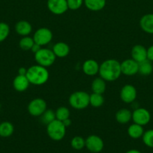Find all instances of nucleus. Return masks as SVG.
Listing matches in <instances>:
<instances>
[{
  "instance_id": "nucleus-1",
  "label": "nucleus",
  "mask_w": 153,
  "mask_h": 153,
  "mask_svg": "<svg viewBox=\"0 0 153 153\" xmlns=\"http://www.w3.org/2000/svg\"><path fill=\"white\" fill-rule=\"evenodd\" d=\"M98 73L106 82L116 81L122 74L120 63L115 59L106 60L100 65Z\"/></svg>"
},
{
  "instance_id": "nucleus-2",
  "label": "nucleus",
  "mask_w": 153,
  "mask_h": 153,
  "mask_svg": "<svg viewBox=\"0 0 153 153\" xmlns=\"http://www.w3.org/2000/svg\"><path fill=\"white\" fill-rule=\"evenodd\" d=\"M26 77L30 84L34 85H44L49 79V72L46 67L42 66L34 65L27 69Z\"/></svg>"
},
{
  "instance_id": "nucleus-3",
  "label": "nucleus",
  "mask_w": 153,
  "mask_h": 153,
  "mask_svg": "<svg viewBox=\"0 0 153 153\" xmlns=\"http://www.w3.org/2000/svg\"><path fill=\"white\" fill-rule=\"evenodd\" d=\"M46 132L52 140L58 141L62 140L65 136L66 127L62 121L56 119L46 125Z\"/></svg>"
},
{
  "instance_id": "nucleus-4",
  "label": "nucleus",
  "mask_w": 153,
  "mask_h": 153,
  "mask_svg": "<svg viewBox=\"0 0 153 153\" xmlns=\"http://www.w3.org/2000/svg\"><path fill=\"white\" fill-rule=\"evenodd\" d=\"M69 104L73 108L82 110L89 105V95L84 91H76L70 94Z\"/></svg>"
},
{
  "instance_id": "nucleus-5",
  "label": "nucleus",
  "mask_w": 153,
  "mask_h": 153,
  "mask_svg": "<svg viewBox=\"0 0 153 153\" xmlns=\"http://www.w3.org/2000/svg\"><path fill=\"white\" fill-rule=\"evenodd\" d=\"M56 55L52 50L46 48H41L34 54V60L38 65L44 67L52 66L56 61Z\"/></svg>"
},
{
  "instance_id": "nucleus-6",
  "label": "nucleus",
  "mask_w": 153,
  "mask_h": 153,
  "mask_svg": "<svg viewBox=\"0 0 153 153\" xmlns=\"http://www.w3.org/2000/svg\"><path fill=\"white\" fill-rule=\"evenodd\" d=\"M27 108L32 116L40 117L46 110V102L43 99H34L28 105Z\"/></svg>"
},
{
  "instance_id": "nucleus-7",
  "label": "nucleus",
  "mask_w": 153,
  "mask_h": 153,
  "mask_svg": "<svg viewBox=\"0 0 153 153\" xmlns=\"http://www.w3.org/2000/svg\"><path fill=\"white\" fill-rule=\"evenodd\" d=\"M52 39V33L49 28H40L34 32L33 40L40 46L48 44Z\"/></svg>"
},
{
  "instance_id": "nucleus-8",
  "label": "nucleus",
  "mask_w": 153,
  "mask_h": 153,
  "mask_svg": "<svg viewBox=\"0 0 153 153\" xmlns=\"http://www.w3.org/2000/svg\"><path fill=\"white\" fill-rule=\"evenodd\" d=\"M151 120V114L146 108H139L132 112V120L134 123L142 126L147 125Z\"/></svg>"
},
{
  "instance_id": "nucleus-9",
  "label": "nucleus",
  "mask_w": 153,
  "mask_h": 153,
  "mask_svg": "<svg viewBox=\"0 0 153 153\" xmlns=\"http://www.w3.org/2000/svg\"><path fill=\"white\" fill-rule=\"evenodd\" d=\"M104 141L99 136L90 135L86 139V147L88 151L93 153L101 152L104 149Z\"/></svg>"
},
{
  "instance_id": "nucleus-10",
  "label": "nucleus",
  "mask_w": 153,
  "mask_h": 153,
  "mask_svg": "<svg viewBox=\"0 0 153 153\" xmlns=\"http://www.w3.org/2000/svg\"><path fill=\"white\" fill-rule=\"evenodd\" d=\"M47 7L50 11L56 15H61L68 9L67 0H47Z\"/></svg>"
},
{
  "instance_id": "nucleus-11",
  "label": "nucleus",
  "mask_w": 153,
  "mask_h": 153,
  "mask_svg": "<svg viewBox=\"0 0 153 153\" xmlns=\"http://www.w3.org/2000/svg\"><path fill=\"white\" fill-rule=\"evenodd\" d=\"M120 65H121L122 74H124L128 76H131L138 73L139 64L132 58L124 60V61L120 63Z\"/></svg>"
},
{
  "instance_id": "nucleus-12",
  "label": "nucleus",
  "mask_w": 153,
  "mask_h": 153,
  "mask_svg": "<svg viewBox=\"0 0 153 153\" xmlns=\"http://www.w3.org/2000/svg\"><path fill=\"white\" fill-rule=\"evenodd\" d=\"M120 98L125 103H131L136 98V90L133 85H126L122 87L120 92Z\"/></svg>"
},
{
  "instance_id": "nucleus-13",
  "label": "nucleus",
  "mask_w": 153,
  "mask_h": 153,
  "mask_svg": "<svg viewBox=\"0 0 153 153\" xmlns=\"http://www.w3.org/2000/svg\"><path fill=\"white\" fill-rule=\"evenodd\" d=\"M131 58L137 63H140L142 61L147 59V49L142 45H135L132 47Z\"/></svg>"
},
{
  "instance_id": "nucleus-14",
  "label": "nucleus",
  "mask_w": 153,
  "mask_h": 153,
  "mask_svg": "<svg viewBox=\"0 0 153 153\" xmlns=\"http://www.w3.org/2000/svg\"><path fill=\"white\" fill-rule=\"evenodd\" d=\"M100 65L93 59L86 60L82 64V71L86 75L89 76H94L99 72Z\"/></svg>"
},
{
  "instance_id": "nucleus-15",
  "label": "nucleus",
  "mask_w": 153,
  "mask_h": 153,
  "mask_svg": "<svg viewBox=\"0 0 153 153\" xmlns=\"http://www.w3.org/2000/svg\"><path fill=\"white\" fill-rule=\"evenodd\" d=\"M30 83L26 76L17 75L13 81L14 88L18 92H23L28 89Z\"/></svg>"
},
{
  "instance_id": "nucleus-16",
  "label": "nucleus",
  "mask_w": 153,
  "mask_h": 153,
  "mask_svg": "<svg viewBox=\"0 0 153 153\" xmlns=\"http://www.w3.org/2000/svg\"><path fill=\"white\" fill-rule=\"evenodd\" d=\"M140 25L146 33L153 34V13L143 15L140 20Z\"/></svg>"
},
{
  "instance_id": "nucleus-17",
  "label": "nucleus",
  "mask_w": 153,
  "mask_h": 153,
  "mask_svg": "<svg viewBox=\"0 0 153 153\" xmlns=\"http://www.w3.org/2000/svg\"><path fill=\"white\" fill-rule=\"evenodd\" d=\"M15 31L19 35L25 37L28 36L32 31V27L30 22L26 20H20L15 25Z\"/></svg>"
},
{
  "instance_id": "nucleus-18",
  "label": "nucleus",
  "mask_w": 153,
  "mask_h": 153,
  "mask_svg": "<svg viewBox=\"0 0 153 153\" xmlns=\"http://www.w3.org/2000/svg\"><path fill=\"white\" fill-rule=\"evenodd\" d=\"M52 52L55 54L56 57L64 58L70 52V47L67 43H64V42H58L53 46Z\"/></svg>"
},
{
  "instance_id": "nucleus-19",
  "label": "nucleus",
  "mask_w": 153,
  "mask_h": 153,
  "mask_svg": "<svg viewBox=\"0 0 153 153\" xmlns=\"http://www.w3.org/2000/svg\"><path fill=\"white\" fill-rule=\"evenodd\" d=\"M116 120L120 124H126L132 120V112L127 108L118 110L116 113Z\"/></svg>"
},
{
  "instance_id": "nucleus-20",
  "label": "nucleus",
  "mask_w": 153,
  "mask_h": 153,
  "mask_svg": "<svg viewBox=\"0 0 153 153\" xmlns=\"http://www.w3.org/2000/svg\"><path fill=\"white\" fill-rule=\"evenodd\" d=\"M86 7L92 11H99L106 5V0H84Z\"/></svg>"
},
{
  "instance_id": "nucleus-21",
  "label": "nucleus",
  "mask_w": 153,
  "mask_h": 153,
  "mask_svg": "<svg viewBox=\"0 0 153 153\" xmlns=\"http://www.w3.org/2000/svg\"><path fill=\"white\" fill-rule=\"evenodd\" d=\"M106 90V81L102 78H96L92 83V91L93 93L103 94Z\"/></svg>"
},
{
  "instance_id": "nucleus-22",
  "label": "nucleus",
  "mask_w": 153,
  "mask_h": 153,
  "mask_svg": "<svg viewBox=\"0 0 153 153\" xmlns=\"http://www.w3.org/2000/svg\"><path fill=\"white\" fill-rule=\"evenodd\" d=\"M144 133L143 127L138 124L134 123L128 128V134L129 137L133 139H138L142 136Z\"/></svg>"
},
{
  "instance_id": "nucleus-23",
  "label": "nucleus",
  "mask_w": 153,
  "mask_h": 153,
  "mask_svg": "<svg viewBox=\"0 0 153 153\" xmlns=\"http://www.w3.org/2000/svg\"><path fill=\"white\" fill-rule=\"evenodd\" d=\"M14 128L11 123L2 122L0 123V137H8L13 134Z\"/></svg>"
},
{
  "instance_id": "nucleus-24",
  "label": "nucleus",
  "mask_w": 153,
  "mask_h": 153,
  "mask_svg": "<svg viewBox=\"0 0 153 153\" xmlns=\"http://www.w3.org/2000/svg\"><path fill=\"white\" fill-rule=\"evenodd\" d=\"M139 64V68H138V73L142 76H148L151 74L153 71V66L149 60L146 59L142 61Z\"/></svg>"
},
{
  "instance_id": "nucleus-25",
  "label": "nucleus",
  "mask_w": 153,
  "mask_h": 153,
  "mask_svg": "<svg viewBox=\"0 0 153 153\" xmlns=\"http://www.w3.org/2000/svg\"><path fill=\"white\" fill-rule=\"evenodd\" d=\"M104 102V99L102 94L92 93L89 95V105L94 108H99L103 105Z\"/></svg>"
},
{
  "instance_id": "nucleus-26",
  "label": "nucleus",
  "mask_w": 153,
  "mask_h": 153,
  "mask_svg": "<svg viewBox=\"0 0 153 153\" xmlns=\"http://www.w3.org/2000/svg\"><path fill=\"white\" fill-rule=\"evenodd\" d=\"M40 117L42 123L44 124V125H48L50 123L56 120V113L52 110L46 109Z\"/></svg>"
},
{
  "instance_id": "nucleus-27",
  "label": "nucleus",
  "mask_w": 153,
  "mask_h": 153,
  "mask_svg": "<svg viewBox=\"0 0 153 153\" xmlns=\"http://www.w3.org/2000/svg\"><path fill=\"white\" fill-rule=\"evenodd\" d=\"M34 44V41L33 40V37L32 38V37H28V36L22 37V38H21L19 42V46L20 47V49L25 51L31 50L32 47Z\"/></svg>"
},
{
  "instance_id": "nucleus-28",
  "label": "nucleus",
  "mask_w": 153,
  "mask_h": 153,
  "mask_svg": "<svg viewBox=\"0 0 153 153\" xmlns=\"http://www.w3.org/2000/svg\"><path fill=\"white\" fill-rule=\"evenodd\" d=\"M56 113V119L60 121H64V120L68 119L70 117V111L68 108L62 106L57 108V110L55 111Z\"/></svg>"
},
{
  "instance_id": "nucleus-29",
  "label": "nucleus",
  "mask_w": 153,
  "mask_h": 153,
  "mask_svg": "<svg viewBox=\"0 0 153 153\" xmlns=\"http://www.w3.org/2000/svg\"><path fill=\"white\" fill-rule=\"evenodd\" d=\"M70 145L73 149L76 150H80L84 146H86V140H84L80 136H75L71 140Z\"/></svg>"
},
{
  "instance_id": "nucleus-30",
  "label": "nucleus",
  "mask_w": 153,
  "mask_h": 153,
  "mask_svg": "<svg viewBox=\"0 0 153 153\" xmlns=\"http://www.w3.org/2000/svg\"><path fill=\"white\" fill-rule=\"evenodd\" d=\"M144 144L148 147L153 148V129L145 131L142 136Z\"/></svg>"
},
{
  "instance_id": "nucleus-31",
  "label": "nucleus",
  "mask_w": 153,
  "mask_h": 153,
  "mask_svg": "<svg viewBox=\"0 0 153 153\" xmlns=\"http://www.w3.org/2000/svg\"><path fill=\"white\" fill-rule=\"evenodd\" d=\"M9 33H10L9 25L5 22H0V43L5 40V39L8 37Z\"/></svg>"
},
{
  "instance_id": "nucleus-32",
  "label": "nucleus",
  "mask_w": 153,
  "mask_h": 153,
  "mask_svg": "<svg viewBox=\"0 0 153 153\" xmlns=\"http://www.w3.org/2000/svg\"><path fill=\"white\" fill-rule=\"evenodd\" d=\"M84 0H67L68 7L70 10H77L82 6Z\"/></svg>"
},
{
  "instance_id": "nucleus-33",
  "label": "nucleus",
  "mask_w": 153,
  "mask_h": 153,
  "mask_svg": "<svg viewBox=\"0 0 153 153\" xmlns=\"http://www.w3.org/2000/svg\"><path fill=\"white\" fill-rule=\"evenodd\" d=\"M147 59L153 61V45L147 49Z\"/></svg>"
},
{
  "instance_id": "nucleus-34",
  "label": "nucleus",
  "mask_w": 153,
  "mask_h": 153,
  "mask_svg": "<svg viewBox=\"0 0 153 153\" xmlns=\"http://www.w3.org/2000/svg\"><path fill=\"white\" fill-rule=\"evenodd\" d=\"M40 49H41V46H40V45H38V44H37V43H34V44L33 45V46L32 47L31 51L33 52V53L35 54L36 52H38Z\"/></svg>"
},
{
  "instance_id": "nucleus-35",
  "label": "nucleus",
  "mask_w": 153,
  "mask_h": 153,
  "mask_svg": "<svg viewBox=\"0 0 153 153\" xmlns=\"http://www.w3.org/2000/svg\"><path fill=\"white\" fill-rule=\"evenodd\" d=\"M27 73V69L25 67H20L18 70V75H22V76H26Z\"/></svg>"
},
{
  "instance_id": "nucleus-36",
  "label": "nucleus",
  "mask_w": 153,
  "mask_h": 153,
  "mask_svg": "<svg viewBox=\"0 0 153 153\" xmlns=\"http://www.w3.org/2000/svg\"><path fill=\"white\" fill-rule=\"evenodd\" d=\"M62 123H63V124H64V126L66 127V128H67V127H68V126H70L71 125V120H70V118H68V119L64 120V121H62Z\"/></svg>"
},
{
  "instance_id": "nucleus-37",
  "label": "nucleus",
  "mask_w": 153,
  "mask_h": 153,
  "mask_svg": "<svg viewBox=\"0 0 153 153\" xmlns=\"http://www.w3.org/2000/svg\"><path fill=\"white\" fill-rule=\"evenodd\" d=\"M125 153H141L139 150H136V149H130V150H128V152Z\"/></svg>"
}]
</instances>
